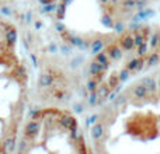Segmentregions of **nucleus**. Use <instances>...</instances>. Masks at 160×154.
<instances>
[{"label": "nucleus", "instance_id": "f257e3e1", "mask_svg": "<svg viewBox=\"0 0 160 154\" xmlns=\"http://www.w3.org/2000/svg\"><path fill=\"white\" fill-rule=\"evenodd\" d=\"M124 136L143 152L160 153V69L132 84L122 97Z\"/></svg>", "mask_w": 160, "mask_h": 154}]
</instances>
